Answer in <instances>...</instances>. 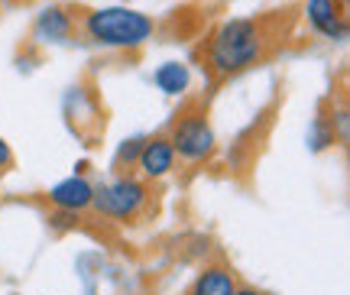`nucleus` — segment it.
<instances>
[{
	"mask_svg": "<svg viewBox=\"0 0 350 295\" xmlns=\"http://www.w3.org/2000/svg\"><path fill=\"white\" fill-rule=\"evenodd\" d=\"M72 16L81 36L100 49H139L156 36V20L150 13L130 7H94V10L78 7Z\"/></svg>",
	"mask_w": 350,
	"mask_h": 295,
	"instance_id": "obj_2",
	"label": "nucleus"
},
{
	"mask_svg": "<svg viewBox=\"0 0 350 295\" xmlns=\"http://www.w3.org/2000/svg\"><path fill=\"white\" fill-rule=\"evenodd\" d=\"M146 205H150V179H137V175H120L94 188V201H91V208L111 221H137Z\"/></svg>",
	"mask_w": 350,
	"mask_h": 295,
	"instance_id": "obj_4",
	"label": "nucleus"
},
{
	"mask_svg": "<svg viewBox=\"0 0 350 295\" xmlns=\"http://www.w3.org/2000/svg\"><path fill=\"white\" fill-rule=\"evenodd\" d=\"M237 276L230 266H204L188 285L185 295H234L237 292Z\"/></svg>",
	"mask_w": 350,
	"mask_h": 295,
	"instance_id": "obj_9",
	"label": "nucleus"
},
{
	"mask_svg": "<svg viewBox=\"0 0 350 295\" xmlns=\"http://www.w3.org/2000/svg\"><path fill=\"white\" fill-rule=\"evenodd\" d=\"M234 295H266V292H260V289H250V285H237V292Z\"/></svg>",
	"mask_w": 350,
	"mask_h": 295,
	"instance_id": "obj_12",
	"label": "nucleus"
},
{
	"mask_svg": "<svg viewBox=\"0 0 350 295\" xmlns=\"http://www.w3.org/2000/svg\"><path fill=\"white\" fill-rule=\"evenodd\" d=\"M152 78H156V85L163 88L165 94H182L188 88V81H191V75H188V68L182 62H165V65H159Z\"/></svg>",
	"mask_w": 350,
	"mask_h": 295,
	"instance_id": "obj_10",
	"label": "nucleus"
},
{
	"mask_svg": "<svg viewBox=\"0 0 350 295\" xmlns=\"http://www.w3.org/2000/svg\"><path fill=\"white\" fill-rule=\"evenodd\" d=\"M305 16L318 36L325 39H344L347 36V16L340 0H308L305 3Z\"/></svg>",
	"mask_w": 350,
	"mask_h": 295,
	"instance_id": "obj_6",
	"label": "nucleus"
},
{
	"mask_svg": "<svg viewBox=\"0 0 350 295\" xmlns=\"http://www.w3.org/2000/svg\"><path fill=\"white\" fill-rule=\"evenodd\" d=\"M165 136L175 149V159L188 162V166L204 162L214 153V127L211 117H208V104L204 101H185Z\"/></svg>",
	"mask_w": 350,
	"mask_h": 295,
	"instance_id": "obj_3",
	"label": "nucleus"
},
{
	"mask_svg": "<svg viewBox=\"0 0 350 295\" xmlns=\"http://www.w3.org/2000/svg\"><path fill=\"white\" fill-rule=\"evenodd\" d=\"M49 201L55 205V208L62 211H85L91 208V201H94V185L88 182V179H65V182H59L55 188L49 192Z\"/></svg>",
	"mask_w": 350,
	"mask_h": 295,
	"instance_id": "obj_8",
	"label": "nucleus"
},
{
	"mask_svg": "<svg viewBox=\"0 0 350 295\" xmlns=\"http://www.w3.org/2000/svg\"><path fill=\"white\" fill-rule=\"evenodd\" d=\"M13 149H10V143H7V140H3V136H0V179H3V175L10 172L13 169Z\"/></svg>",
	"mask_w": 350,
	"mask_h": 295,
	"instance_id": "obj_11",
	"label": "nucleus"
},
{
	"mask_svg": "<svg viewBox=\"0 0 350 295\" xmlns=\"http://www.w3.org/2000/svg\"><path fill=\"white\" fill-rule=\"evenodd\" d=\"M137 169L143 179H163L175 169V149L169 143V136L159 133L152 140H143L139 143V153H137Z\"/></svg>",
	"mask_w": 350,
	"mask_h": 295,
	"instance_id": "obj_5",
	"label": "nucleus"
},
{
	"mask_svg": "<svg viewBox=\"0 0 350 295\" xmlns=\"http://www.w3.org/2000/svg\"><path fill=\"white\" fill-rule=\"evenodd\" d=\"M292 29V10H275L262 16H234L208 36L204 46V68L211 78H234L250 72L253 65L269 62L286 46Z\"/></svg>",
	"mask_w": 350,
	"mask_h": 295,
	"instance_id": "obj_1",
	"label": "nucleus"
},
{
	"mask_svg": "<svg viewBox=\"0 0 350 295\" xmlns=\"http://www.w3.org/2000/svg\"><path fill=\"white\" fill-rule=\"evenodd\" d=\"M78 33L75 16L65 7H46V10L36 16V36L42 42H68V39Z\"/></svg>",
	"mask_w": 350,
	"mask_h": 295,
	"instance_id": "obj_7",
	"label": "nucleus"
}]
</instances>
